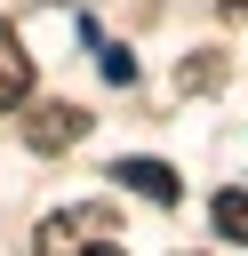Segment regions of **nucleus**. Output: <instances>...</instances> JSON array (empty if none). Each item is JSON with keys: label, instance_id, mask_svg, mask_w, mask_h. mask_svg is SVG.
Returning <instances> with one entry per match:
<instances>
[{"label": "nucleus", "instance_id": "nucleus-1", "mask_svg": "<svg viewBox=\"0 0 248 256\" xmlns=\"http://www.w3.org/2000/svg\"><path fill=\"white\" fill-rule=\"evenodd\" d=\"M80 240H112V208H64L40 224V256H80Z\"/></svg>", "mask_w": 248, "mask_h": 256}, {"label": "nucleus", "instance_id": "nucleus-2", "mask_svg": "<svg viewBox=\"0 0 248 256\" xmlns=\"http://www.w3.org/2000/svg\"><path fill=\"white\" fill-rule=\"evenodd\" d=\"M24 136H32V152H64V144H80V136H88V112H72V104H40Z\"/></svg>", "mask_w": 248, "mask_h": 256}, {"label": "nucleus", "instance_id": "nucleus-3", "mask_svg": "<svg viewBox=\"0 0 248 256\" xmlns=\"http://www.w3.org/2000/svg\"><path fill=\"white\" fill-rule=\"evenodd\" d=\"M112 184H136L152 208H176V192H184V184H176V168H160V160H120V168H112Z\"/></svg>", "mask_w": 248, "mask_h": 256}, {"label": "nucleus", "instance_id": "nucleus-4", "mask_svg": "<svg viewBox=\"0 0 248 256\" xmlns=\"http://www.w3.org/2000/svg\"><path fill=\"white\" fill-rule=\"evenodd\" d=\"M24 96H32V56H24V40L0 24V112L24 104Z\"/></svg>", "mask_w": 248, "mask_h": 256}, {"label": "nucleus", "instance_id": "nucleus-5", "mask_svg": "<svg viewBox=\"0 0 248 256\" xmlns=\"http://www.w3.org/2000/svg\"><path fill=\"white\" fill-rule=\"evenodd\" d=\"M208 216H216V232H224V240H248V192H216V208H208Z\"/></svg>", "mask_w": 248, "mask_h": 256}, {"label": "nucleus", "instance_id": "nucleus-6", "mask_svg": "<svg viewBox=\"0 0 248 256\" xmlns=\"http://www.w3.org/2000/svg\"><path fill=\"white\" fill-rule=\"evenodd\" d=\"M104 80L128 88V80H136V56H128V48H104Z\"/></svg>", "mask_w": 248, "mask_h": 256}, {"label": "nucleus", "instance_id": "nucleus-7", "mask_svg": "<svg viewBox=\"0 0 248 256\" xmlns=\"http://www.w3.org/2000/svg\"><path fill=\"white\" fill-rule=\"evenodd\" d=\"M216 80H224V64H216V56H200L192 72H176V88H216Z\"/></svg>", "mask_w": 248, "mask_h": 256}, {"label": "nucleus", "instance_id": "nucleus-8", "mask_svg": "<svg viewBox=\"0 0 248 256\" xmlns=\"http://www.w3.org/2000/svg\"><path fill=\"white\" fill-rule=\"evenodd\" d=\"M80 256H120V248H112V240H96V248H80Z\"/></svg>", "mask_w": 248, "mask_h": 256}, {"label": "nucleus", "instance_id": "nucleus-9", "mask_svg": "<svg viewBox=\"0 0 248 256\" xmlns=\"http://www.w3.org/2000/svg\"><path fill=\"white\" fill-rule=\"evenodd\" d=\"M224 16H248V0H224Z\"/></svg>", "mask_w": 248, "mask_h": 256}]
</instances>
